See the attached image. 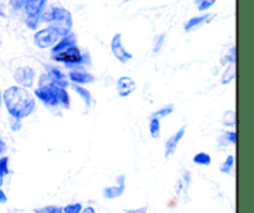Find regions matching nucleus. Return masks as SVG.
<instances>
[{
    "mask_svg": "<svg viewBox=\"0 0 254 213\" xmlns=\"http://www.w3.org/2000/svg\"><path fill=\"white\" fill-rule=\"evenodd\" d=\"M2 104L10 116L25 119L36 109V101L27 89L19 86H11L2 93Z\"/></svg>",
    "mask_w": 254,
    "mask_h": 213,
    "instance_id": "nucleus-1",
    "label": "nucleus"
},
{
    "mask_svg": "<svg viewBox=\"0 0 254 213\" xmlns=\"http://www.w3.org/2000/svg\"><path fill=\"white\" fill-rule=\"evenodd\" d=\"M35 97L47 108H64L68 109L71 106V99L66 88L56 84H44L37 86L34 92Z\"/></svg>",
    "mask_w": 254,
    "mask_h": 213,
    "instance_id": "nucleus-2",
    "label": "nucleus"
},
{
    "mask_svg": "<svg viewBox=\"0 0 254 213\" xmlns=\"http://www.w3.org/2000/svg\"><path fill=\"white\" fill-rule=\"evenodd\" d=\"M40 21L47 22L61 37L72 32L73 26L71 12L62 6H52L49 10H45L40 16Z\"/></svg>",
    "mask_w": 254,
    "mask_h": 213,
    "instance_id": "nucleus-3",
    "label": "nucleus"
},
{
    "mask_svg": "<svg viewBox=\"0 0 254 213\" xmlns=\"http://www.w3.org/2000/svg\"><path fill=\"white\" fill-rule=\"evenodd\" d=\"M51 58L54 61L64 63L68 68H73V67L82 66L86 63V53L79 50V47L76 45H69L67 47H62V49H52L51 50Z\"/></svg>",
    "mask_w": 254,
    "mask_h": 213,
    "instance_id": "nucleus-4",
    "label": "nucleus"
},
{
    "mask_svg": "<svg viewBox=\"0 0 254 213\" xmlns=\"http://www.w3.org/2000/svg\"><path fill=\"white\" fill-rule=\"evenodd\" d=\"M62 37L52 29L51 26H47L46 29H41L36 31L34 35V42L39 49H49L54 47Z\"/></svg>",
    "mask_w": 254,
    "mask_h": 213,
    "instance_id": "nucleus-5",
    "label": "nucleus"
},
{
    "mask_svg": "<svg viewBox=\"0 0 254 213\" xmlns=\"http://www.w3.org/2000/svg\"><path fill=\"white\" fill-rule=\"evenodd\" d=\"M35 76H36V72L32 67L22 66L16 68V71L14 72V81L16 82V86L29 89L34 87Z\"/></svg>",
    "mask_w": 254,
    "mask_h": 213,
    "instance_id": "nucleus-6",
    "label": "nucleus"
},
{
    "mask_svg": "<svg viewBox=\"0 0 254 213\" xmlns=\"http://www.w3.org/2000/svg\"><path fill=\"white\" fill-rule=\"evenodd\" d=\"M67 78H68L69 83L78 84V86H84V84H91L96 82V77L92 73H89L82 66H77L69 69Z\"/></svg>",
    "mask_w": 254,
    "mask_h": 213,
    "instance_id": "nucleus-7",
    "label": "nucleus"
},
{
    "mask_svg": "<svg viewBox=\"0 0 254 213\" xmlns=\"http://www.w3.org/2000/svg\"><path fill=\"white\" fill-rule=\"evenodd\" d=\"M111 50L113 56L118 59L121 63H128L131 58H133V54L129 51H127V49L124 47L123 41H122V35L119 32H117L113 36L111 41Z\"/></svg>",
    "mask_w": 254,
    "mask_h": 213,
    "instance_id": "nucleus-8",
    "label": "nucleus"
},
{
    "mask_svg": "<svg viewBox=\"0 0 254 213\" xmlns=\"http://www.w3.org/2000/svg\"><path fill=\"white\" fill-rule=\"evenodd\" d=\"M47 0H24V9L26 17L40 19L42 12L45 11Z\"/></svg>",
    "mask_w": 254,
    "mask_h": 213,
    "instance_id": "nucleus-9",
    "label": "nucleus"
},
{
    "mask_svg": "<svg viewBox=\"0 0 254 213\" xmlns=\"http://www.w3.org/2000/svg\"><path fill=\"white\" fill-rule=\"evenodd\" d=\"M136 89V83L131 77L123 76L117 81V93L121 98H127Z\"/></svg>",
    "mask_w": 254,
    "mask_h": 213,
    "instance_id": "nucleus-10",
    "label": "nucleus"
},
{
    "mask_svg": "<svg viewBox=\"0 0 254 213\" xmlns=\"http://www.w3.org/2000/svg\"><path fill=\"white\" fill-rule=\"evenodd\" d=\"M185 131H186L185 126H181L175 134H173V135L166 140L165 150H164V155H165L166 159H169L171 155L175 154L176 149H178L179 146V143H180L181 139H183L184 135H185Z\"/></svg>",
    "mask_w": 254,
    "mask_h": 213,
    "instance_id": "nucleus-11",
    "label": "nucleus"
},
{
    "mask_svg": "<svg viewBox=\"0 0 254 213\" xmlns=\"http://www.w3.org/2000/svg\"><path fill=\"white\" fill-rule=\"evenodd\" d=\"M45 73L47 74V77H49V79L51 81L52 84H56V86L62 87V88H67V87L69 86V81L68 78H67V76L61 71V69L57 68V67L49 66Z\"/></svg>",
    "mask_w": 254,
    "mask_h": 213,
    "instance_id": "nucleus-12",
    "label": "nucleus"
},
{
    "mask_svg": "<svg viewBox=\"0 0 254 213\" xmlns=\"http://www.w3.org/2000/svg\"><path fill=\"white\" fill-rule=\"evenodd\" d=\"M126 191V182H124V176H119L118 177V185L111 186V187L104 188L103 196L108 200H113V198L121 197Z\"/></svg>",
    "mask_w": 254,
    "mask_h": 213,
    "instance_id": "nucleus-13",
    "label": "nucleus"
},
{
    "mask_svg": "<svg viewBox=\"0 0 254 213\" xmlns=\"http://www.w3.org/2000/svg\"><path fill=\"white\" fill-rule=\"evenodd\" d=\"M212 16H213L212 14H205V15H200V16L191 17V19L185 24V31L189 32V31H191V30L198 27L200 25H202L203 22L210 21V19Z\"/></svg>",
    "mask_w": 254,
    "mask_h": 213,
    "instance_id": "nucleus-14",
    "label": "nucleus"
},
{
    "mask_svg": "<svg viewBox=\"0 0 254 213\" xmlns=\"http://www.w3.org/2000/svg\"><path fill=\"white\" fill-rule=\"evenodd\" d=\"M72 88L79 96V98L84 102L87 108H91L92 103H93V98H92L91 92L87 88H84L83 86H78V84H72Z\"/></svg>",
    "mask_w": 254,
    "mask_h": 213,
    "instance_id": "nucleus-15",
    "label": "nucleus"
},
{
    "mask_svg": "<svg viewBox=\"0 0 254 213\" xmlns=\"http://www.w3.org/2000/svg\"><path fill=\"white\" fill-rule=\"evenodd\" d=\"M236 78V63H228L226 66L225 71H223L222 76H221V83L227 86V84L232 83Z\"/></svg>",
    "mask_w": 254,
    "mask_h": 213,
    "instance_id": "nucleus-16",
    "label": "nucleus"
},
{
    "mask_svg": "<svg viewBox=\"0 0 254 213\" xmlns=\"http://www.w3.org/2000/svg\"><path fill=\"white\" fill-rule=\"evenodd\" d=\"M192 161L196 163V165L208 166V165H211V161H212V159H211L210 154L205 153V151H200V153H197L195 156H193Z\"/></svg>",
    "mask_w": 254,
    "mask_h": 213,
    "instance_id": "nucleus-17",
    "label": "nucleus"
},
{
    "mask_svg": "<svg viewBox=\"0 0 254 213\" xmlns=\"http://www.w3.org/2000/svg\"><path fill=\"white\" fill-rule=\"evenodd\" d=\"M149 133H150L151 138L158 139L160 136L161 128H160V120L156 118H151L150 123H149Z\"/></svg>",
    "mask_w": 254,
    "mask_h": 213,
    "instance_id": "nucleus-18",
    "label": "nucleus"
},
{
    "mask_svg": "<svg viewBox=\"0 0 254 213\" xmlns=\"http://www.w3.org/2000/svg\"><path fill=\"white\" fill-rule=\"evenodd\" d=\"M174 108H175V106H174V104H168V106H161L160 109H158V110L153 114V116H151V118H156V119H159V120L163 118H166V116H169L171 113H173Z\"/></svg>",
    "mask_w": 254,
    "mask_h": 213,
    "instance_id": "nucleus-19",
    "label": "nucleus"
},
{
    "mask_svg": "<svg viewBox=\"0 0 254 213\" xmlns=\"http://www.w3.org/2000/svg\"><path fill=\"white\" fill-rule=\"evenodd\" d=\"M233 167H235V156L228 155L226 160L222 162V165H221L220 170L222 173H231Z\"/></svg>",
    "mask_w": 254,
    "mask_h": 213,
    "instance_id": "nucleus-20",
    "label": "nucleus"
},
{
    "mask_svg": "<svg viewBox=\"0 0 254 213\" xmlns=\"http://www.w3.org/2000/svg\"><path fill=\"white\" fill-rule=\"evenodd\" d=\"M222 124L228 126V128H233L236 125V111L235 110H227L225 111L222 116Z\"/></svg>",
    "mask_w": 254,
    "mask_h": 213,
    "instance_id": "nucleus-21",
    "label": "nucleus"
},
{
    "mask_svg": "<svg viewBox=\"0 0 254 213\" xmlns=\"http://www.w3.org/2000/svg\"><path fill=\"white\" fill-rule=\"evenodd\" d=\"M221 63L223 66H227L228 63H236V46H232L230 51L221 58Z\"/></svg>",
    "mask_w": 254,
    "mask_h": 213,
    "instance_id": "nucleus-22",
    "label": "nucleus"
},
{
    "mask_svg": "<svg viewBox=\"0 0 254 213\" xmlns=\"http://www.w3.org/2000/svg\"><path fill=\"white\" fill-rule=\"evenodd\" d=\"M35 213H64L62 207L60 206H45V207H40L34 210Z\"/></svg>",
    "mask_w": 254,
    "mask_h": 213,
    "instance_id": "nucleus-23",
    "label": "nucleus"
},
{
    "mask_svg": "<svg viewBox=\"0 0 254 213\" xmlns=\"http://www.w3.org/2000/svg\"><path fill=\"white\" fill-rule=\"evenodd\" d=\"M82 208H83V206L81 205V203H69V205L64 206V208H62V211H64V213H81Z\"/></svg>",
    "mask_w": 254,
    "mask_h": 213,
    "instance_id": "nucleus-24",
    "label": "nucleus"
},
{
    "mask_svg": "<svg viewBox=\"0 0 254 213\" xmlns=\"http://www.w3.org/2000/svg\"><path fill=\"white\" fill-rule=\"evenodd\" d=\"M221 140H226L227 143L236 145V143H237V134H236V131H226V133L221 136Z\"/></svg>",
    "mask_w": 254,
    "mask_h": 213,
    "instance_id": "nucleus-25",
    "label": "nucleus"
},
{
    "mask_svg": "<svg viewBox=\"0 0 254 213\" xmlns=\"http://www.w3.org/2000/svg\"><path fill=\"white\" fill-rule=\"evenodd\" d=\"M21 119H17L14 118V116H10L9 118V124H10V128H11L12 131H19L21 129L22 124H21Z\"/></svg>",
    "mask_w": 254,
    "mask_h": 213,
    "instance_id": "nucleus-26",
    "label": "nucleus"
},
{
    "mask_svg": "<svg viewBox=\"0 0 254 213\" xmlns=\"http://www.w3.org/2000/svg\"><path fill=\"white\" fill-rule=\"evenodd\" d=\"M216 2V0H203L200 5H198V11H206V10L210 9L213 4Z\"/></svg>",
    "mask_w": 254,
    "mask_h": 213,
    "instance_id": "nucleus-27",
    "label": "nucleus"
},
{
    "mask_svg": "<svg viewBox=\"0 0 254 213\" xmlns=\"http://www.w3.org/2000/svg\"><path fill=\"white\" fill-rule=\"evenodd\" d=\"M164 39H165V35H160V36H159V39L156 40V42H155V46H154V52L160 51L161 46H163V44H164Z\"/></svg>",
    "mask_w": 254,
    "mask_h": 213,
    "instance_id": "nucleus-28",
    "label": "nucleus"
},
{
    "mask_svg": "<svg viewBox=\"0 0 254 213\" xmlns=\"http://www.w3.org/2000/svg\"><path fill=\"white\" fill-rule=\"evenodd\" d=\"M148 208L146 207H139V208H131V210H128L126 213H146Z\"/></svg>",
    "mask_w": 254,
    "mask_h": 213,
    "instance_id": "nucleus-29",
    "label": "nucleus"
},
{
    "mask_svg": "<svg viewBox=\"0 0 254 213\" xmlns=\"http://www.w3.org/2000/svg\"><path fill=\"white\" fill-rule=\"evenodd\" d=\"M5 151H6V144H5V141L0 138V158L4 155Z\"/></svg>",
    "mask_w": 254,
    "mask_h": 213,
    "instance_id": "nucleus-30",
    "label": "nucleus"
},
{
    "mask_svg": "<svg viewBox=\"0 0 254 213\" xmlns=\"http://www.w3.org/2000/svg\"><path fill=\"white\" fill-rule=\"evenodd\" d=\"M6 201H7L6 195H5L4 191H2L1 188H0V203H6Z\"/></svg>",
    "mask_w": 254,
    "mask_h": 213,
    "instance_id": "nucleus-31",
    "label": "nucleus"
},
{
    "mask_svg": "<svg viewBox=\"0 0 254 213\" xmlns=\"http://www.w3.org/2000/svg\"><path fill=\"white\" fill-rule=\"evenodd\" d=\"M81 213H96V210L93 207H84L82 208Z\"/></svg>",
    "mask_w": 254,
    "mask_h": 213,
    "instance_id": "nucleus-32",
    "label": "nucleus"
},
{
    "mask_svg": "<svg viewBox=\"0 0 254 213\" xmlns=\"http://www.w3.org/2000/svg\"><path fill=\"white\" fill-rule=\"evenodd\" d=\"M4 173H2V171L0 170V188H1V186H2V183H4Z\"/></svg>",
    "mask_w": 254,
    "mask_h": 213,
    "instance_id": "nucleus-33",
    "label": "nucleus"
},
{
    "mask_svg": "<svg viewBox=\"0 0 254 213\" xmlns=\"http://www.w3.org/2000/svg\"><path fill=\"white\" fill-rule=\"evenodd\" d=\"M2 106V92L0 91V108H1Z\"/></svg>",
    "mask_w": 254,
    "mask_h": 213,
    "instance_id": "nucleus-34",
    "label": "nucleus"
},
{
    "mask_svg": "<svg viewBox=\"0 0 254 213\" xmlns=\"http://www.w3.org/2000/svg\"><path fill=\"white\" fill-rule=\"evenodd\" d=\"M202 1H203V0H195V4L196 5H200Z\"/></svg>",
    "mask_w": 254,
    "mask_h": 213,
    "instance_id": "nucleus-35",
    "label": "nucleus"
},
{
    "mask_svg": "<svg viewBox=\"0 0 254 213\" xmlns=\"http://www.w3.org/2000/svg\"><path fill=\"white\" fill-rule=\"evenodd\" d=\"M1 44H2V40H1V36H0V47H1Z\"/></svg>",
    "mask_w": 254,
    "mask_h": 213,
    "instance_id": "nucleus-36",
    "label": "nucleus"
},
{
    "mask_svg": "<svg viewBox=\"0 0 254 213\" xmlns=\"http://www.w3.org/2000/svg\"><path fill=\"white\" fill-rule=\"evenodd\" d=\"M123 1H124V2H126V1H129V0H123Z\"/></svg>",
    "mask_w": 254,
    "mask_h": 213,
    "instance_id": "nucleus-37",
    "label": "nucleus"
}]
</instances>
